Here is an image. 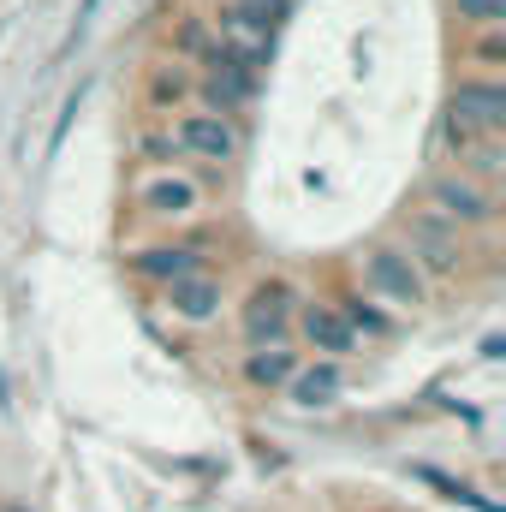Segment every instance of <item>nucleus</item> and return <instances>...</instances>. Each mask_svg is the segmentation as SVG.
Returning <instances> with one entry per match:
<instances>
[{
	"instance_id": "f257e3e1",
	"label": "nucleus",
	"mask_w": 506,
	"mask_h": 512,
	"mask_svg": "<svg viewBox=\"0 0 506 512\" xmlns=\"http://www.w3.org/2000/svg\"><path fill=\"white\" fill-rule=\"evenodd\" d=\"M501 126H506L501 84H465V90L453 96V120H447V131H453L459 149H477V137H495Z\"/></svg>"
},
{
	"instance_id": "f03ea898",
	"label": "nucleus",
	"mask_w": 506,
	"mask_h": 512,
	"mask_svg": "<svg viewBox=\"0 0 506 512\" xmlns=\"http://www.w3.org/2000/svg\"><path fill=\"white\" fill-rule=\"evenodd\" d=\"M370 286H376L381 298H393V304H423V280H417L411 256H399V251L370 256Z\"/></svg>"
},
{
	"instance_id": "7ed1b4c3",
	"label": "nucleus",
	"mask_w": 506,
	"mask_h": 512,
	"mask_svg": "<svg viewBox=\"0 0 506 512\" xmlns=\"http://www.w3.org/2000/svg\"><path fill=\"white\" fill-rule=\"evenodd\" d=\"M286 304H292V292H286L280 280L256 286L251 304H245V334H251V340H280V334H286Z\"/></svg>"
},
{
	"instance_id": "20e7f679",
	"label": "nucleus",
	"mask_w": 506,
	"mask_h": 512,
	"mask_svg": "<svg viewBox=\"0 0 506 512\" xmlns=\"http://www.w3.org/2000/svg\"><path fill=\"white\" fill-rule=\"evenodd\" d=\"M179 143H185L191 155L227 161V155H233V126L215 120V114H185V120H179Z\"/></svg>"
},
{
	"instance_id": "39448f33",
	"label": "nucleus",
	"mask_w": 506,
	"mask_h": 512,
	"mask_svg": "<svg viewBox=\"0 0 506 512\" xmlns=\"http://www.w3.org/2000/svg\"><path fill=\"white\" fill-rule=\"evenodd\" d=\"M429 197H435V203H441L453 221H483V215L495 209V203H489V197H483L471 179H435V191H429Z\"/></svg>"
},
{
	"instance_id": "423d86ee",
	"label": "nucleus",
	"mask_w": 506,
	"mask_h": 512,
	"mask_svg": "<svg viewBox=\"0 0 506 512\" xmlns=\"http://www.w3.org/2000/svg\"><path fill=\"white\" fill-rule=\"evenodd\" d=\"M167 292H173V310H179V316H191V322H209V316H215V304H221V286H215L209 274H185V280H173Z\"/></svg>"
},
{
	"instance_id": "0eeeda50",
	"label": "nucleus",
	"mask_w": 506,
	"mask_h": 512,
	"mask_svg": "<svg viewBox=\"0 0 506 512\" xmlns=\"http://www.w3.org/2000/svg\"><path fill=\"white\" fill-rule=\"evenodd\" d=\"M304 334H310L316 352H352V328H346V316H340L334 304L304 310Z\"/></svg>"
},
{
	"instance_id": "6e6552de",
	"label": "nucleus",
	"mask_w": 506,
	"mask_h": 512,
	"mask_svg": "<svg viewBox=\"0 0 506 512\" xmlns=\"http://www.w3.org/2000/svg\"><path fill=\"white\" fill-rule=\"evenodd\" d=\"M286 12H292V0H233L227 24H233V30H245V36H274Z\"/></svg>"
},
{
	"instance_id": "1a4fd4ad",
	"label": "nucleus",
	"mask_w": 506,
	"mask_h": 512,
	"mask_svg": "<svg viewBox=\"0 0 506 512\" xmlns=\"http://www.w3.org/2000/svg\"><path fill=\"white\" fill-rule=\"evenodd\" d=\"M411 239L423 245L429 268H453V262H459V239H453L447 221H435V215H417V221H411Z\"/></svg>"
},
{
	"instance_id": "9d476101",
	"label": "nucleus",
	"mask_w": 506,
	"mask_h": 512,
	"mask_svg": "<svg viewBox=\"0 0 506 512\" xmlns=\"http://www.w3.org/2000/svg\"><path fill=\"white\" fill-rule=\"evenodd\" d=\"M334 393H340V364H316V370H304L292 382V399L298 405H334Z\"/></svg>"
},
{
	"instance_id": "9b49d317",
	"label": "nucleus",
	"mask_w": 506,
	"mask_h": 512,
	"mask_svg": "<svg viewBox=\"0 0 506 512\" xmlns=\"http://www.w3.org/2000/svg\"><path fill=\"white\" fill-rule=\"evenodd\" d=\"M143 203H149V215H185V209L197 203V191H191L185 179H161V185L143 191Z\"/></svg>"
},
{
	"instance_id": "f8f14e48",
	"label": "nucleus",
	"mask_w": 506,
	"mask_h": 512,
	"mask_svg": "<svg viewBox=\"0 0 506 512\" xmlns=\"http://www.w3.org/2000/svg\"><path fill=\"white\" fill-rule=\"evenodd\" d=\"M137 268H143L149 280H167V286H173V280H185V274H191V251H167V245H161V251L137 256Z\"/></svg>"
},
{
	"instance_id": "ddd939ff",
	"label": "nucleus",
	"mask_w": 506,
	"mask_h": 512,
	"mask_svg": "<svg viewBox=\"0 0 506 512\" xmlns=\"http://www.w3.org/2000/svg\"><path fill=\"white\" fill-rule=\"evenodd\" d=\"M292 376V352H256L251 358V382L256 387H274Z\"/></svg>"
},
{
	"instance_id": "4468645a",
	"label": "nucleus",
	"mask_w": 506,
	"mask_h": 512,
	"mask_svg": "<svg viewBox=\"0 0 506 512\" xmlns=\"http://www.w3.org/2000/svg\"><path fill=\"white\" fill-rule=\"evenodd\" d=\"M506 12V0H459V18H471V24H495Z\"/></svg>"
},
{
	"instance_id": "2eb2a0df",
	"label": "nucleus",
	"mask_w": 506,
	"mask_h": 512,
	"mask_svg": "<svg viewBox=\"0 0 506 512\" xmlns=\"http://www.w3.org/2000/svg\"><path fill=\"white\" fill-rule=\"evenodd\" d=\"M179 90H185V78H179V72H173V78H167V72L155 78V96H179Z\"/></svg>"
}]
</instances>
